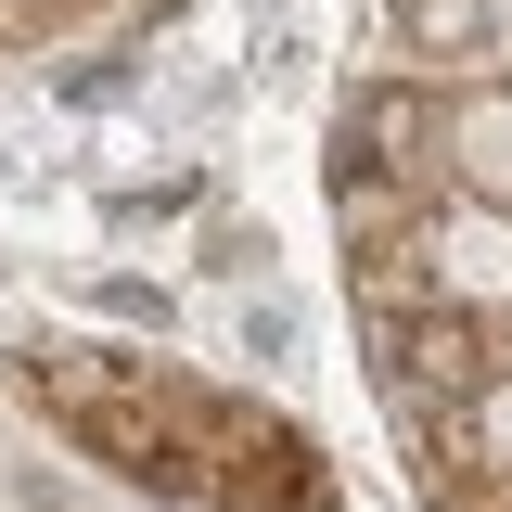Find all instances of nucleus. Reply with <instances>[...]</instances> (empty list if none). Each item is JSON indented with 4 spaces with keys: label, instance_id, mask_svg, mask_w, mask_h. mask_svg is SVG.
Returning <instances> with one entry per match:
<instances>
[{
    "label": "nucleus",
    "instance_id": "f257e3e1",
    "mask_svg": "<svg viewBox=\"0 0 512 512\" xmlns=\"http://www.w3.org/2000/svg\"><path fill=\"white\" fill-rule=\"evenodd\" d=\"M359 346H372V384H384L397 423L410 410H474L512 372L500 320H474V308H359Z\"/></svg>",
    "mask_w": 512,
    "mask_h": 512
},
{
    "label": "nucleus",
    "instance_id": "20e7f679",
    "mask_svg": "<svg viewBox=\"0 0 512 512\" xmlns=\"http://www.w3.org/2000/svg\"><path fill=\"white\" fill-rule=\"evenodd\" d=\"M500 359H512V320H500Z\"/></svg>",
    "mask_w": 512,
    "mask_h": 512
},
{
    "label": "nucleus",
    "instance_id": "7ed1b4c3",
    "mask_svg": "<svg viewBox=\"0 0 512 512\" xmlns=\"http://www.w3.org/2000/svg\"><path fill=\"white\" fill-rule=\"evenodd\" d=\"M448 192L512 205V77H461V116H448Z\"/></svg>",
    "mask_w": 512,
    "mask_h": 512
},
{
    "label": "nucleus",
    "instance_id": "f03ea898",
    "mask_svg": "<svg viewBox=\"0 0 512 512\" xmlns=\"http://www.w3.org/2000/svg\"><path fill=\"white\" fill-rule=\"evenodd\" d=\"M500 13L512 0H384V39H397L410 77H474L500 52Z\"/></svg>",
    "mask_w": 512,
    "mask_h": 512
}]
</instances>
